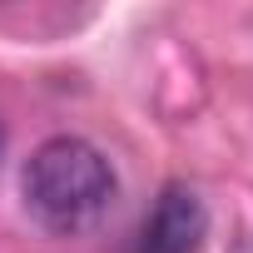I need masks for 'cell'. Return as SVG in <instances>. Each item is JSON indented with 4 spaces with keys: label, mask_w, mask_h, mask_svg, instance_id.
<instances>
[{
    "label": "cell",
    "mask_w": 253,
    "mask_h": 253,
    "mask_svg": "<svg viewBox=\"0 0 253 253\" xmlns=\"http://www.w3.org/2000/svg\"><path fill=\"white\" fill-rule=\"evenodd\" d=\"M233 253H253V238H243V243H238V248H233Z\"/></svg>",
    "instance_id": "cell-3"
},
{
    "label": "cell",
    "mask_w": 253,
    "mask_h": 253,
    "mask_svg": "<svg viewBox=\"0 0 253 253\" xmlns=\"http://www.w3.org/2000/svg\"><path fill=\"white\" fill-rule=\"evenodd\" d=\"M209 233V209L194 189L184 184H169L159 194V204L149 209V218L139 223V238H134V253H199Z\"/></svg>",
    "instance_id": "cell-2"
},
{
    "label": "cell",
    "mask_w": 253,
    "mask_h": 253,
    "mask_svg": "<svg viewBox=\"0 0 253 253\" xmlns=\"http://www.w3.org/2000/svg\"><path fill=\"white\" fill-rule=\"evenodd\" d=\"M114 199V169L109 159L75 139V134H60V139H45L30 164H25V204L30 213L55 228V233H80L89 228Z\"/></svg>",
    "instance_id": "cell-1"
},
{
    "label": "cell",
    "mask_w": 253,
    "mask_h": 253,
    "mask_svg": "<svg viewBox=\"0 0 253 253\" xmlns=\"http://www.w3.org/2000/svg\"><path fill=\"white\" fill-rule=\"evenodd\" d=\"M0 149H5V134H0Z\"/></svg>",
    "instance_id": "cell-4"
}]
</instances>
